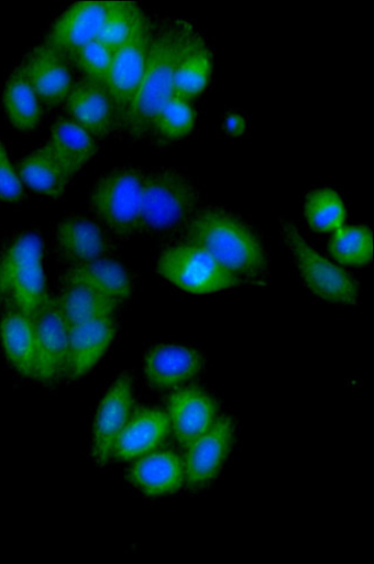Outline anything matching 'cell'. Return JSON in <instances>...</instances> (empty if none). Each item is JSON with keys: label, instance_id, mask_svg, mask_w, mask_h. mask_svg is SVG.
<instances>
[{"label": "cell", "instance_id": "ac0fdd59", "mask_svg": "<svg viewBox=\"0 0 374 564\" xmlns=\"http://www.w3.org/2000/svg\"><path fill=\"white\" fill-rule=\"evenodd\" d=\"M62 282L64 286L88 288L119 305L131 299L134 288V276L130 269L111 258L72 265Z\"/></svg>", "mask_w": 374, "mask_h": 564}, {"label": "cell", "instance_id": "7c38bea8", "mask_svg": "<svg viewBox=\"0 0 374 564\" xmlns=\"http://www.w3.org/2000/svg\"><path fill=\"white\" fill-rule=\"evenodd\" d=\"M20 67L42 106L65 104L75 82L70 63L55 47L46 42L35 46Z\"/></svg>", "mask_w": 374, "mask_h": 564}, {"label": "cell", "instance_id": "8fae6325", "mask_svg": "<svg viewBox=\"0 0 374 564\" xmlns=\"http://www.w3.org/2000/svg\"><path fill=\"white\" fill-rule=\"evenodd\" d=\"M235 440L230 416H220L211 429L187 447L184 460L185 481L193 490L208 487L221 471Z\"/></svg>", "mask_w": 374, "mask_h": 564}, {"label": "cell", "instance_id": "4fadbf2b", "mask_svg": "<svg viewBox=\"0 0 374 564\" xmlns=\"http://www.w3.org/2000/svg\"><path fill=\"white\" fill-rule=\"evenodd\" d=\"M133 403V380L124 373L111 386L96 414L92 455L101 467L113 456L117 440L131 419Z\"/></svg>", "mask_w": 374, "mask_h": 564}, {"label": "cell", "instance_id": "7a4b0ae2", "mask_svg": "<svg viewBox=\"0 0 374 564\" xmlns=\"http://www.w3.org/2000/svg\"><path fill=\"white\" fill-rule=\"evenodd\" d=\"M180 239L206 250L242 283H266L265 243L251 225L232 212L221 207L198 210Z\"/></svg>", "mask_w": 374, "mask_h": 564}, {"label": "cell", "instance_id": "5b68a950", "mask_svg": "<svg viewBox=\"0 0 374 564\" xmlns=\"http://www.w3.org/2000/svg\"><path fill=\"white\" fill-rule=\"evenodd\" d=\"M144 174L134 166L117 167L99 178L90 194L97 223L118 241L141 236Z\"/></svg>", "mask_w": 374, "mask_h": 564}, {"label": "cell", "instance_id": "9c48e42d", "mask_svg": "<svg viewBox=\"0 0 374 564\" xmlns=\"http://www.w3.org/2000/svg\"><path fill=\"white\" fill-rule=\"evenodd\" d=\"M35 333V380L52 386L66 377L69 327L56 300L47 297L32 317Z\"/></svg>", "mask_w": 374, "mask_h": 564}, {"label": "cell", "instance_id": "d4e9b609", "mask_svg": "<svg viewBox=\"0 0 374 564\" xmlns=\"http://www.w3.org/2000/svg\"><path fill=\"white\" fill-rule=\"evenodd\" d=\"M213 72V56L205 36L199 39L182 59L176 79L174 96L190 102L209 87Z\"/></svg>", "mask_w": 374, "mask_h": 564}, {"label": "cell", "instance_id": "f546056e", "mask_svg": "<svg viewBox=\"0 0 374 564\" xmlns=\"http://www.w3.org/2000/svg\"><path fill=\"white\" fill-rule=\"evenodd\" d=\"M332 257L341 264L361 267L373 258V235L369 227L340 228L330 243Z\"/></svg>", "mask_w": 374, "mask_h": 564}, {"label": "cell", "instance_id": "d6986e66", "mask_svg": "<svg viewBox=\"0 0 374 564\" xmlns=\"http://www.w3.org/2000/svg\"><path fill=\"white\" fill-rule=\"evenodd\" d=\"M202 367V356L193 349L157 346L147 352L144 372L150 387L167 390L187 383L201 372Z\"/></svg>", "mask_w": 374, "mask_h": 564}, {"label": "cell", "instance_id": "6da1fadb", "mask_svg": "<svg viewBox=\"0 0 374 564\" xmlns=\"http://www.w3.org/2000/svg\"><path fill=\"white\" fill-rule=\"evenodd\" d=\"M204 35L196 24L176 17L154 22L144 76L119 135L147 141L154 121L174 96V79L184 56Z\"/></svg>", "mask_w": 374, "mask_h": 564}, {"label": "cell", "instance_id": "4dcf8cb0", "mask_svg": "<svg viewBox=\"0 0 374 564\" xmlns=\"http://www.w3.org/2000/svg\"><path fill=\"white\" fill-rule=\"evenodd\" d=\"M142 11L135 3L120 2L96 41L109 47L112 53L117 52L133 34Z\"/></svg>", "mask_w": 374, "mask_h": 564}, {"label": "cell", "instance_id": "836d02e7", "mask_svg": "<svg viewBox=\"0 0 374 564\" xmlns=\"http://www.w3.org/2000/svg\"><path fill=\"white\" fill-rule=\"evenodd\" d=\"M244 120L241 116L232 115L227 119V124L224 128L232 134H241L244 129Z\"/></svg>", "mask_w": 374, "mask_h": 564}, {"label": "cell", "instance_id": "44dd1931", "mask_svg": "<svg viewBox=\"0 0 374 564\" xmlns=\"http://www.w3.org/2000/svg\"><path fill=\"white\" fill-rule=\"evenodd\" d=\"M130 479L148 497L176 494L185 482L184 460L168 451L150 453L133 465Z\"/></svg>", "mask_w": 374, "mask_h": 564}, {"label": "cell", "instance_id": "8992f818", "mask_svg": "<svg viewBox=\"0 0 374 564\" xmlns=\"http://www.w3.org/2000/svg\"><path fill=\"white\" fill-rule=\"evenodd\" d=\"M280 231L299 276L317 297L341 306L359 305L360 285L351 275L317 253L287 217L280 218Z\"/></svg>", "mask_w": 374, "mask_h": 564}, {"label": "cell", "instance_id": "1f68e13d", "mask_svg": "<svg viewBox=\"0 0 374 564\" xmlns=\"http://www.w3.org/2000/svg\"><path fill=\"white\" fill-rule=\"evenodd\" d=\"M113 53L109 47L94 41L81 48L70 63L81 73L84 80L107 87Z\"/></svg>", "mask_w": 374, "mask_h": 564}, {"label": "cell", "instance_id": "2e32d148", "mask_svg": "<svg viewBox=\"0 0 374 564\" xmlns=\"http://www.w3.org/2000/svg\"><path fill=\"white\" fill-rule=\"evenodd\" d=\"M216 401L202 389L182 388L168 400L167 416L174 435L183 447H188L208 432L217 421Z\"/></svg>", "mask_w": 374, "mask_h": 564}, {"label": "cell", "instance_id": "52a82bcc", "mask_svg": "<svg viewBox=\"0 0 374 564\" xmlns=\"http://www.w3.org/2000/svg\"><path fill=\"white\" fill-rule=\"evenodd\" d=\"M156 271L170 284L190 293H212L242 284L210 253L183 239L169 242L160 252Z\"/></svg>", "mask_w": 374, "mask_h": 564}, {"label": "cell", "instance_id": "484cf974", "mask_svg": "<svg viewBox=\"0 0 374 564\" xmlns=\"http://www.w3.org/2000/svg\"><path fill=\"white\" fill-rule=\"evenodd\" d=\"M3 104L11 124L19 131H33L41 124L42 104L20 66L6 85Z\"/></svg>", "mask_w": 374, "mask_h": 564}, {"label": "cell", "instance_id": "e0dca14e", "mask_svg": "<svg viewBox=\"0 0 374 564\" xmlns=\"http://www.w3.org/2000/svg\"><path fill=\"white\" fill-rule=\"evenodd\" d=\"M117 334L113 316L69 327L66 377L79 380L101 360Z\"/></svg>", "mask_w": 374, "mask_h": 564}, {"label": "cell", "instance_id": "9a60e30c", "mask_svg": "<svg viewBox=\"0 0 374 564\" xmlns=\"http://www.w3.org/2000/svg\"><path fill=\"white\" fill-rule=\"evenodd\" d=\"M67 118L101 141L117 133V116L107 87L75 83L64 104Z\"/></svg>", "mask_w": 374, "mask_h": 564}, {"label": "cell", "instance_id": "277c9868", "mask_svg": "<svg viewBox=\"0 0 374 564\" xmlns=\"http://www.w3.org/2000/svg\"><path fill=\"white\" fill-rule=\"evenodd\" d=\"M44 242L21 231L0 247V305L33 317L48 297L43 269Z\"/></svg>", "mask_w": 374, "mask_h": 564}, {"label": "cell", "instance_id": "ffe728a7", "mask_svg": "<svg viewBox=\"0 0 374 564\" xmlns=\"http://www.w3.org/2000/svg\"><path fill=\"white\" fill-rule=\"evenodd\" d=\"M169 430L165 412L157 409L139 410L120 433L113 456L120 460H132L153 453L163 445Z\"/></svg>", "mask_w": 374, "mask_h": 564}, {"label": "cell", "instance_id": "ba28073f", "mask_svg": "<svg viewBox=\"0 0 374 564\" xmlns=\"http://www.w3.org/2000/svg\"><path fill=\"white\" fill-rule=\"evenodd\" d=\"M153 28V20L142 11L129 41L113 53L107 89L116 110L118 135L144 76Z\"/></svg>", "mask_w": 374, "mask_h": 564}, {"label": "cell", "instance_id": "cb8c5ba5", "mask_svg": "<svg viewBox=\"0 0 374 564\" xmlns=\"http://www.w3.org/2000/svg\"><path fill=\"white\" fill-rule=\"evenodd\" d=\"M16 171L24 185L52 199H62L72 182L66 170L45 144L23 158Z\"/></svg>", "mask_w": 374, "mask_h": 564}, {"label": "cell", "instance_id": "4316f807", "mask_svg": "<svg viewBox=\"0 0 374 564\" xmlns=\"http://www.w3.org/2000/svg\"><path fill=\"white\" fill-rule=\"evenodd\" d=\"M56 303L68 327L113 316L114 311L119 307V304L112 300L79 285L64 286Z\"/></svg>", "mask_w": 374, "mask_h": 564}, {"label": "cell", "instance_id": "603a6c76", "mask_svg": "<svg viewBox=\"0 0 374 564\" xmlns=\"http://www.w3.org/2000/svg\"><path fill=\"white\" fill-rule=\"evenodd\" d=\"M45 145L72 180L99 150V141L67 117L55 122Z\"/></svg>", "mask_w": 374, "mask_h": 564}, {"label": "cell", "instance_id": "83f0119b", "mask_svg": "<svg viewBox=\"0 0 374 564\" xmlns=\"http://www.w3.org/2000/svg\"><path fill=\"white\" fill-rule=\"evenodd\" d=\"M195 126L196 112L190 102L173 96L156 117L147 141L166 149L188 138Z\"/></svg>", "mask_w": 374, "mask_h": 564}, {"label": "cell", "instance_id": "5bb4252c", "mask_svg": "<svg viewBox=\"0 0 374 564\" xmlns=\"http://www.w3.org/2000/svg\"><path fill=\"white\" fill-rule=\"evenodd\" d=\"M55 243L59 260L70 267L110 258L116 250V240L97 220L80 216L58 225Z\"/></svg>", "mask_w": 374, "mask_h": 564}, {"label": "cell", "instance_id": "3957f363", "mask_svg": "<svg viewBox=\"0 0 374 564\" xmlns=\"http://www.w3.org/2000/svg\"><path fill=\"white\" fill-rule=\"evenodd\" d=\"M201 192L182 170L162 167L144 174L141 235L172 238L184 232L198 212Z\"/></svg>", "mask_w": 374, "mask_h": 564}, {"label": "cell", "instance_id": "7402d4cb", "mask_svg": "<svg viewBox=\"0 0 374 564\" xmlns=\"http://www.w3.org/2000/svg\"><path fill=\"white\" fill-rule=\"evenodd\" d=\"M0 343L13 369L35 380L36 348L33 318L18 310L6 308L0 317Z\"/></svg>", "mask_w": 374, "mask_h": 564}, {"label": "cell", "instance_id": "f1b7e54d", "mask_svg": "<svg viewBox=\"0 0 374 564\" xmlns=\"http://www.w3.org/2000/svg\"><path fill=\"white\" fill-rule=\"evenodd\" d=\"M305 214L309 227L315 231L336 232L343 227L345 207L334 189L318 188L308 194Z\"/></svg>", "mask_w": 374, "mask_h": 564}, {"label": "cell", "instance_id": "d6a6232c", "mask_svg": "<svg viewBox=\"0 0 374 564\" xmlns=\"http://www.w3.org/2000/svg\"><path fill=\"white\" fill-rule=\"evenodd\" d=\"M22 196V182L10 162L4 143L0 141V202L18 203Z\"/></svg>", "mask_w": 374, "mask_h": 564}, {"label": "cell", "instance_id": "30bf717a", "mask_svg": "<svg viewBox=\"0 0 374 564\" xmlns=\"http://www.w3.org/2000/svg\"><path fill=\"white\" fill-rule=\"evenodd\" d=\"M120 2H79L69 7L53 24L46 43L69 63L84 46L97 40Z\"/></svg>", "mask_w": 374, "mask_h": 564}]
</instances>
